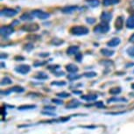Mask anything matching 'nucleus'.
Returning a JSON list of instances; mask_svg holds the SVG:
<instances>
[{
    "instance_id": "obj_1",
    "label": "nucleus",
    "mask_w": 134,
    "mask_h": 134,
    "mask_svg": "<svg viewBox=\"0 0 134 134\" xmlns=\"http://www.w3.org/2000/svg\"><path fill=\"white\" fill-rule=\"evenodd\" d=\"M89 32V28H87L86 26H82V25H76V26H73L70 29V33L76 36H82V35H86Z\"/></svg>"
},
{
    "instance_id": "obj_2",
    "label": "nucleus",
    "mask_w": 134,
    "mask_h": 134,
    "mask_svg": "<svg viewBox=\"0 0 134 134\" xmlns=\"http://www.w3.org/2000/svg\"><path fill=\"white\" fill-rule=\"evenodd\" d=\"M39 29H40V26L36 23L26 24V25H24L21 27V30L24 31V32H28V33H34V32H37Z\"/></svg>"
},
{
    "instance_id": "obj_3",
    "label": "nucleus",
    "mask_w": 134,
    "mask_h": 134,
    "mask_svg": "<svg viewBox=\"0 0 134 134\" xmlns=\"http://www.w3.org/2000/svg\"><path fill=\"white\" fill-rule=\"evenodd\" d=\"M110 30V25L108 23L103 22L102 24H99L94 28V32L97 33H105Z\"/></svg>"
},
{
    "instance_id": "obj_4",
    "label": "nucleus",
    "mask_w": 134,
    "mask_h": 134,
    "mask_svg": "<svg viewBox=\"0 0 134 134\" xmlns=\"http://www.w3.org/2000/svg\"><path fill=\"white\" fill-rule=\"evenodd\" d=\"M17 14H18V12L14 9H12V8H5L1 11V15L5 16V17H8V18L14 17Z\"/></svg>"
},
{
    "instance_id": "obj_5",
    "label": "nucleus",
    "mask_w": 134,
    "mask_h": 134,
    "mask_svg": "<svg viewBox=\"0 0 134 134\" xmlns=\"http://www.w3.org/2000/svg\"><path fill=\"white\" fill-rule=\"evenodd\" d=\"M32 14H33V16L37 17L38 18H40V19H47V18L50 17V14H49V13L41 11V10L33 11Z\"/></svg>"
},
{
    "instance_id": "obj_6",
    "label": "nucleus",
    "mask_w": 134,
    "mask_h": 134,
    "mask_svg": "<svg viewBox=\"0 0 134 134\" xmlns=\"http://www.w3.org/2000/svg\"><path fill=\"white\" fill-rule=\"evenodd\" d=\"M31 70L30 66L28 65H20L15 68V71L18 73L21 74V75H26L27 73H29Z\"/></svg>"
},
{
    "instance_id": "obj_7",
    "label": "nucleus",
    "mask_w": 134,
    "mask_h": 134,
    "mask_svg": "<svg viewBox=\"0 0 134 134\" xmlns=\"http://www.w3.org/2000/svg\"><path fill=\"white\" fill-rule=\"evenodd\" d=\"M14 30L12 26H2L1 29H0V33L2 36H5V37H7V36H10L12 33H13Z\"/></svg>"
},
{
    "instance_id": "obj_8",
    "label": "nucleus",
    "mask_w": 134,
    "mask_h": 134,
    "mask_svg": "<svg viewBox=\"0 0 134 134\" xmlns=\"http://www.w3.org/2000/svg\"><path fill=\"white\" fill-rule=\"evenodd\" d=\"M78 9V7L76 5H68V6H65L61 9V12L63 13H66V14H68V13H72L74 12L75 11H76Z\"/></svg>"
},
{
    "instance_id": "obj_9",
    "label": "nucleus",
    "mask_w": 134,
    "mask_h": 134,
    "mask_svg": "<svg viewBox=\"0 0 134 134\" xmlns=\"http://www.w3.org/2000/svg\"><path fill=\"white\" fill-rule=\"evenodd\" d=\"M123 26H124V18H123V17L119 16L116 19L115 27H116L117 30H121L122 28H123Z\"/></svg>"
},
{
    "instance_id": "obj_10",
    "label": "nucleus",
    "mask_w": 134,
    "mask_h": 134,
    "mask_svg": "<svg viewBox=\"0 0 134 134\" xmlns=\"http://www.w3.org/2000/svg\"><path fill=\"white\" fill-rule=\"evenodd\" d=\"M111 13L107 12H104L102 13L101 15V20L104 23H109L110 21L111 20Z\"/></svg>"
},
{
    "instance_id": "obj_11",
    "label": "nucleus",
    "mask_w": 134,
    "mask_h": 134,
    "mask_svg": "<svg viewBox=\"0 0 134 134\" xmlns=\"http://www.w3.org/2000/svg\"><path fill=\"white\" fill-rule=\"evenodd\" d=\"M79 50H80V47H79L78 46H70V47L67 49V53L69 54V55L76 54V53L79 52Z\"/></svg>"
},
{
    "instance_id": "obj_12",
    "label": "nucleus",
    "mask_w": 134,
    "mask_h": 134,
    "mask_svg": "<svg viewBox=\"0 0 134 134\" xmlns=\"http://www.w3.org/2000/svg\"><path fill=\"white\" fill-rule=\"evenodd\" d=\"M80 104H81V103H80L78 100L74 99V100H72V101L69 102V103L67 104L66 108L67 109H76V108H77Z\"/></svg>"
},
{
    "instance_id": "obj_13",
    "label": "nucleus",
    "mask_w": 134,
    "mask_h": 134,
    "mask_svg": "<svg viewBox=\"0 0 134 134\" xmlns=\"http://www.w3.org/2000/svg\"><path fill=\"white\" fill-rule=\"evenodd\" d=\"M120 42H121V41L119 38H113L110 41H108L107 46H109L110 47H117L120 44Z\"/></svg>"
},
{
    "instance_id": "obj_14",
    "label": "nucleus",
    "mask_w": 134,
    "mask_h": 134,
    "mask_svg": "<svg viewBox=\"0 0 134 134\" xmlns=\"http://www.w3.org/2000/svg\"><path fill=\"white\" fill-rule=\"evenodd\" d=\"M66 70L68 73H76V72H78L79 68L78 67L74 65V64H68L66 66Z\"/></svg>"
},
{
    "instance_id": "obj_15",
    "label": "nucleus",
    "mask_w": 134,
    "mask_h": 134,
    "mask_svg": "<svg viewBox=\"0 0 134 134\" xmlns=\"http://www.w3.org/2000/svg\"><path fill=\"white\" fill-rule=\"evenodd\" d=\"M82 99L86 100L88 102L95 101L97 99V95H86V96H82Z\"/></svg>"
},
{
    "instance_id": "obj_16",
    "label": "nucleus",
    "mask_w": 134,
    "mask_h": 134,
    "mask_svg": "<svg viewBox=\"0 0 134 134\" xmlns=\"http://www.w3.org/2000/svg\"><path fill=\"white\" fill-rule=\"evenodd\" d=\"M101 53L104 56H107V57H110V56H112L114 54V51L112 50H110V49H108V48H103V49H101Z\"/></svg>"
},
{
    "instance_id": "obj_17",
    "label": "nucleus",
    "mask_w": 134,
    "mask_h": 134,
    "mask_svg": "<svg viewBox=\"0 0 134 134\" xmlns=\"http://www.w3.org/2000/svg\"><path fill=\"white\" fill-rule=\"evenodd\" d=\"M126 26L129 29H134V16H131L126 21Z\"/></svg>"
},
{
    "instance_id": "obj_18",
    "label": "nucleus",
    "mask_w": 134,
    "mask_h": 134,
    "mask_svg": "<svg viewBox=\"0 0 134 134\" xmlns=\"http://www.w3.org/2000/svg\"><path fill=\"white\" fill-rule=\"evenodd\" d=\"M120 2V0H103V4L104 6H110V5H117Z\"/></svg>"
},
{
    "instance_id": "obj_19",
    "label": "nucleus",
    "mask_w": 134,
    "mask_h": 134,
    "mask_svg": "<svg viewBox=\"0 0 134 134\" xmlns=\"http://www.w3.org/2000/svg\"><path fill=\"white\" fill-rule=\"evenodd\" d=\"M33 14L31 15L29 13H24V14H22V15L20 16V19L23 21H29L33 19Z\"/></svg>"
},
{
    "instance_id": "obj_20",
    "label": "nucleus",
    "mask_w": 134,
    "mask_h": 134,
    "mask_svg": "<svg viewBox=\"0 0 134 134\" xmlns=\"http://www.w3.org/2000/svg\"><path fill=\"white\" fill-rule=\"evenodd\" d=\"M87 3H88V5L90 6V7H97L99 5H100V2H99V0H86Z\"/></svg>"
},
{
    "instance_id": "obj_21",
    "label": "nucleus",
    "mask_w": 134,
    "mask_h": 134,
    "mask_svg": "<svg viewBox=\"0 0 134 134\" xmlns=\"http://www.w3.org/2000/svg\"><path fill=\"white\" fill-rule=\"evenodd\" d=\"M34 78L35 79H38V80H46V79L48 78V76L47 74L43 73V72H40L34 76Z\"/></svg>"
},
{
    "instance_id": "obj_22",
    "label": "nucleus",
    "mask_w": 134,
    "mask_h": 134,
    "mask_svg": "<svg viewBox=\"0 0 134 134\" xmlns=\"http://www.w3.org/2000/svg\"><path fill=\"white\" fill-rule=\"evenodd\" d=\"M12 83V81L11 80V78H9V77H4V78L2 79V81H1V85H3V86H6V85H10V84Z\"/></svg>"
},
{
    "instance_id": "obj_23",
    "label": "nucleus",
    "mask_w": 134,
    "mask_h": 134,
    "mask_svg": "<svg viewBox=\"0 0 134 134\" xmlns=\"http://www.w3.org/2000/svg\"><path fill=\"white\" fill-rule=\"evenodd\" d=\"M36 105L30 104V105H22V106L18 107V111H25V110H33L35 109Z\"/></svg>"
},
{
    "instance_id": "obj_24",
    "label": "nucleus",
    "mask_w": 134,
    "mask_h": 134,
    "mask_svg": "<svg viewBox=\"0 0 134 134\" xmlns=\"http://www.w3.org/2000/svg\"><path fill=\"white\" fill-rule=\"evenodd\" d=\"M64 41H62V40H61V39H58V38H54L53 39L52 41H51V44H53V45L56 46V47H58V46L61 45V44L63 43Z\"/></svg>"
},
{
    "instance_id": "obj_25",
    "label": "nucleus",
    "mask_w": 134,
    "mask_h": 134,
    "mask_svg": "<svg viewBox=\"0 0 134 134\" xmlns=\"http://www.w3.org/2000/svg\"><path fill=\"white\" fill-rule=\"evenodd\" d=\"M81 77V76H79L78 74L76 73H71L68 76V78L70 80V81H75V80H77Z\"/></svg>"
},
{
    "instance_id": "obj_26",
    "label": "nucleus",
    "mask_w": 134,
    "mask_h": 134,
    "mask_svg": "<svg viewBox=\"0 0 134 134\" xmlns=\"http://www.w3.org/2000/svg\"><path fill=\"white\" fill-rule=\"evenodd\" d=\"M121 88H119V87H115V88H112L109 90L110 94H111V95H117L121 92Z\"/></svg>"
},
{
    "instance_id": "obj_27",
    "label": "nucleus",
    "mask_w": 134,
    "mask_h": 134,
    "mask_svg": "<svg viewBox=\"0 0 134 134\" xmlns=\"http://www.w3.org/2000/svg\"><path fill=\"white\" fill-rule=\"evenodd\" d=\"M125 98H121V97H112V98L108 99V103H113V102H126Z\"/></svg>"
},
{
    "instance_id": "obj_28",
    "label": "nucleus",
    "mask_w": 134,
    "mask_h": 134,
    "mask_svg": "<svg viewBox=\"0 0 134 134\" xmlns=\"http://www.w3.org/2000/svg\"><path fill=\"white\" fill-rule=\"evenodd\" d=\"M11 92H17V93H22L25 91V89L22 88V87H18V86H16V87H13L12 89H10Z\"/></svg>"
},
{
    "instance_id": "obj_29",
    "label": "nucleus",
    "mask_w": 134,
    "mask_h": 134,
    "mask_svg": "<svg viewBox=\"0 0 134 134\" xmlns=\"http://www.w3.org/2000/svg\"><path fill=\"white\" fill-rule=\"evenodd\" d=\"M85 77H88V78H93V77H96V72H87L83 75Z\"/></svg>"
},
{
    "instance_id": "obj_30",
    "label": "nucleus",
    "mask_w": 134,
    "mask_h": 134,
    "mask_svg": "<svg viewBox=\"0 0 134 134\" xmlns=\"http://www.w3.org/2000/svg\"><path fill=\"white\" fill-rule=\"evenodd\" d=\"M126 53H128V55L132 56V57H134V47H131L127 48Z\"/></svg>"
},
{
    "instance_id": "obj_31",
    "label": "nucleus",
    "mask_w": 134,
    "mask_h": 134,
    "mask_svg": "<svg viewBox=\"0 0 134 134\" xmlns=\"http://www.w3.org/2000/svg\"><path fill=\"white\" fill-rule=\"evenodd\" d=\"M57 96L59 97H61V98H67V97H69L70 96V94L67 93V92H61V93L57 94Z\"/></svg>"
},
{
    "instance_id": "obj_32",
    "label": "nucleus",
    "mask_w": 134,
    "mask_h": 134,
    "mask_svg": "<svg viewBox=\"0 0 134 134\" xmlns=\"http://www.w3.org/2000/svg\"><path fill=\"white\" fill-rule=\"evenodd\" d=\"M51 85H58V86H64V85H66V82H51Z\"/></svg>"
},
{
    "instance_id": "obj_33",
    "label": "nucleus",
    "mask_w": 134,
    "mask_h": 134,
    "mask_svg": "<svg viewBox=\"0 0 134 134\" xmlns=\"http://www.w3.org/2000/svg\"><path fill=\"white\" fill-rule=\"evenodd\" d=\"M76 60L77 61H82V53H80V52H78V53L76 54Z\"/></svg>"
},
{
    "instance_id": "obj_34",
    "label": "nucleus",
    "mask_w": 134,
    "mask_h": 134,
    "mask_svg": "<svg viewBox=\"0 0 134 134\" xmlns=\"http://www.w3.org/2000/svg\"><path fill=\"white\" fill-rule=\"evenodd\" d=\"M52 102H53V104H59V105H61V104H63V102L61 101V100H60V99H52Z\"/></svg>"
},
{
    "instance_id": "obj_35",
    "label": "nucleus",
    "mask_w": 134,
    "mask_h": 134,
    "mask_svg": "<svg viewBox=\"0 0 134 134\" xmlns=\"http://www.w3.org/2000/svg\"><path fill=\"white\" fill-rule=\"evenodd\" d=\"M47 68L49 69V70H54L55 71L56 69H58V68H60V66L59 65H54V66H48Z\"/></svg>"
},
{
    "instance_id": "obj_36",
    "label": "nucleus",
    "mask_w": 134,
    "mask_h": 134,
    "mask_svg": "<svg viewBox=\"0 0 134 134\" xmlns=\"http://www.w3.org/2000/svg\"><path fill=\"white\" fill-rule=\"evenodd\" d=\"M45 64H46L45 61H43V62H41V61H36V62H34V64H33V65H34V67H36V68H37V67L42 66V65H45Z\"/></svg>"
},
{
    "instance_id": "obj_37",
    "label": "nucleus",
    "mask_w": 134,
    "mask_h": 134,
    "mask_svg": "<svg viewBox=\"0 0 134 134\" xmlns=\"http://www.w3.org/2000/svg\"><path fill=\"white\" fill-rule=\"evenodd\" d=\"M86 21L88 23H89V24H94V23H95V21H96V19H95V18H87Z\"/></svg>"
},
{
    "instance_id": "obj_38",
    "label": "nucleus",
    "mask_w": 134,
    "mask_h": 134,
    "mask_svg": "<svg viewBox=\"0 0 134 134\" xmlns=\"http://www.w3.org/2000/svg\"><path fill=\"white\" fill-rule=\"evenodd\" d=\"M53 75L55 76H63L65 74H64V72H53Z\"/></svg>"
},
{
    "instance_id": "obj_39",
    "label": "nucleus",
    "mask_w": 134,
    "mask_h": 134,
    "mask_svg": "<svg viewBox=\"0 0 134 134\" xmlns=\"http://www.w3.org/2000/svg\"><path fill=\"white\" fill-rule=\"evenodd\" d=\"M96 106L98 107V108H103V107H104V103L103 102H97V103H96Z\"/></svg>"
},
{
    "instance_id": "obj_40",
    "label": "nucleus",
    "mask_w": 134,
    "mask_h": 134,
    "mask_svg": "<svg viewBox=\"0 0 134 134\" xmlns=\"http://www.w3.org/2000/svg\"><path fill=\"white\" fill-rule=\"evenodd\" d=\"M33 46L32 45V44H27V45H25V49H26V50H31V49H33Z\"/></svg>"
},
{
    "instance_id": "obj_41",
    "label": "nucleus",
    "mask_w": 134,
    "mask_h": 134,
    "mask_svg": "<svg viewBox=\"0 0 134 134\" xmlns=\"http://www.w3.org/2000/svg\"><path fill=\"white\" fill-rule=\"evenodd\" d=\"M16 60V61H24L25 60V57H23V56H15V58H14Z\"/></svg>"
},
{
    "instance_id": "obj_42",
    "label": "nucleus",
    "mask_w": 134,
    "mask_h": 134,
    "mask_svg": "<svg viewBox=\"0 0 134 134\" xmlns=\"http://www.w3.org/2000/svg\"><path fill=\"white\" fill-rule=\"evenodd\" d=\"M45 110L47 111H54L55 110V107H52V106H46Z\"/></svg>"
},
{
    "instance_id": "obj_43",
    "label": "nucleus",
    "mask_w": 134,
    "mask_h": 134,
    "mask_svg": "<svg viewBox=\"0 0 134 134\" xmlns=\"http://www.w3.org/2000/svg\"><path fill=\"white\" fill-rule=\"evenodd\" d=\"M124 111H121V112H109L108 114L110 115H121V114H124Z\"/></svg>"
},
{
    "instance_id": "obj_44",
    "label": "nucleus",
    "mask_w": 134,
    "mask_h": 134,
    "mask_svg": "<svg viewBox=\"0 0 134 134\" xmlns=\"http://www.w3.org/2000/svg\"><path fill=\"white\" fill-rule=\"evenodd\" d=\"M1 114H2V116H4L5 117V115H6V111H5V108H1Z\"/></svg>"
},
{
    "instance_id": "obj_45",
    "label": "nucleus",
    "mask_w": 134,
    "mask_h": 134,
    "mask_svg": "<svg viewBox=\"0 0 134 134\" xmlns=\"http://www.w3.org/2000/svg\"><path fill=\"white\" fill-rule=\"evenodd\" d=\"M129 41L130 42H132V43H133L134 44V33L132 34L131 37H130V39H129Z\"/></svg>"
},
{
    "instance_id": "obj_46",
    "label": "nucleus",
    "mask_w": 134,
    "mask_h": 134,
    "mask_svg": "<svg viewBox=\"0 0 134 134\" xmlns=\"http://www.w3.org/2000/svg\"><path fill=\"white\" fill-rule=\"evenodd\" d=\"M42 114H44V115H49V116H55V114L50 113V112H46V111H43Z\"/></svg>"
},
{
    "instance_id": "obj_47",
    "label": "nucleus",
    "mask_w": 134,
    "mask_h": 134,
    "mask_svg": "<svg viewBox=\"0 0 134 134\" xmlns=\"http://www.w3.org/2000/svg\"><path fill=\"white\" fill-rule=\"evenodd\" d=\"M73 93L74 94H77V95H82V92L81 90H74Z\"/></svg>"
},
{
    "instance_id": "obj_48",
    "label": "nucleus",
    "mask_w": 134,
    "mask_h": 134,
    "mask_svg": "<svg viewBox=\"0 0 134 134\" xmlns=\"http://www.w3.org/2000/svg\"><path fill=\"white\" fill-rule=\"evenodd\" d=\"M7 57H8V55H7V54H4V53H1V60H3V59H4V58H7Z\"/></svg>"
},
{
    "instance_id": "obj_49",
    "label": "nucleus",
    "mask_w": 134,
    "mask_h": 134,
    "mask_svg": "<svg viewBox=\"0 0 134 134\" xmlns=\"http://www.w3.org/2000/svg\"><path fill=\"white\" fill-rule=\"evenodd\" d=\"M49 55V53H45V54H43V53H41V54H40V56H41V57H45V56H48Z\"/></svg>"
},
{
    "instance_id": "obj_50",
    "label": "nucleus",
    "mask_w": 134,
    "mask_h": 134,
    "mask_svg": "<svg viewBox=\"0 0 134 134\" xmlns=\"http://www.w3.org/2000/svg\"><path fill=\"white\" fill-rule=\"evenodd\" d=\"M85 128H90V129H94V128H96V126H83Z\"/></svg>"
},
{
    "instance_id": "obj_51",
    "label": "nucleus",
    "mask_w": 134,
    "mask_h": 134,
    "mask_svg": "<svg viewBox=\"0 0 134 134\" xmlns=\"http://www.w3.org/2000/svg\"><path fill=\"white\" fill-rule=\"evenodd\" d=\"M1 66H2L1 68H5V64L4 63V62H2V63H1Z\"/></svg>"
},
{
    "instance_id": "obj_52",
    "label": "nucleus",
    "mask_w": 134,
    "mask_h": 134,
    "mask_svg": "<svg viewBox=\"0 0 134 134\" xmlns=\"http://www.w3.org/2000/svg\"><path fill=\"white\" fill-rule=\"evenodd\" d=\"M132 89H134V83H132Z\"/></svg>"
}]
</instances>
